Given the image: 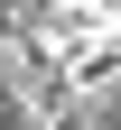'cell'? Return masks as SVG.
<instances>
[{
    "label": "cell",
    "mask_w": 121,
    "mask_h": 130,
    "mask_svg": "<svg viewBox=\"0 0 121 130\" xmlns=\"http://www.w3.org/2000/svg\"><path fill=\"white\" fill-rule=\"evenodd\" d=\"M9 37H19V9H0V46H9Z\"/></svg>",
    "instance_id": "cell-1"
}]
</instances>
